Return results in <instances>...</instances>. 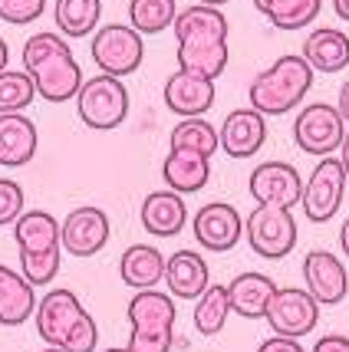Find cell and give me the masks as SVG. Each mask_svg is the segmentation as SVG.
I'll use <instances>...</instances> for the list:
<instances>
[{"mask_svg":"<svg viewBox=\"0 0 349 352\" xmlns=\"http://www.w3.org/2000/svg\"><path fill=\"white\" fill-rule=\"evenodd\" d=\"M14 241L20 247V274L30 287H46L60 274V221L50 211H23L14 221Z\"/></svg>","mask_w":349,"mask_h":352,"instance_id":"4","label":"cell"},{"mask_svg":"<svg viewBox=\"0 0 349 352\" xmlns=\"http://www.w3.org/2000/svg\"><path fill=\"white\" fill-rule=\"evenodd\" d=\"M244 234H247L251 250L264 261H280L297 247V221L287 208L257 204L244 221Z\"/></svg>","mask_w":349,"mask_h":352,"instance_id":"9","label":"cell"},{"mask_svg":"<svg viewBox=\"0 0 349 352\" xmlns=\"http://www.w3.org/2000/svg\"><path fill=\"white\" fill-rule=\"evenodd\" d=\"M171 148H188V152H198L204 158H211L218 152V129H214L204 116H195V119H182V122L171 129Z\"/></svg>","mask_w":349,"mask_h":352,"instance_id":"31","label":"cell"},{"mask_svg":"<svg viewBox=\"0 0 349 352\" xmlns=\"http://www.w3.org/2000/svg\"><path fill=\"white\" fill-rule=\"evenodd\" d=\"M336 112H339V119L349 125V79L339 86V96H336Z\"/></svg>","mask_w":349,"mask_h":352,"instance_id":"37","label":"cell"},{"mask_svg":"<svg viewBox=\"0 0 349 352\" xmlns=\"http://www.w3.org/2000/svg\"><path fill=\"white\" fill-rule=\"evenodd\" d=\"M119 276L132 290H155L165 276V257L152 244H132L125 247L119 261Z\"/></svg>","mask_w":349,"mask_h":352,"instance_id":"24","label":"cell"},{"mask_svg":"<svg viewBox=\"0 0 349 352\" xmlns=\"http://www.w3.org/2000/svg\"><path fill=\"white\" fill-rule=\"evenodd\" d=\"M43 10H46V0H0V20H7L14 27L40 20Z\"/></svg>","mask_w":349,"mask_h":352,"instance_id":"33","label":"cell"},{"mask_svg":"<svg viewBox=\"0 0 349 352\" xmlns=\"http://www.w3.org/2000/svg\"><path fill=\"white\" fill-rule=\"evenodd\" d=\"M198 3H204V7H221V3H231V0H198Z\"/></svg>","mask_w":349,"mask_h":352,"instance_id":"42","label":"cell"},{"mask_svg":"<svg viewBox=\"0 0 349 352\" xmlns=\"http://www.w3.org/2000/svg\"><path fill=\"white\" fill-rule=\"evenodd\" d=\"M333 10L339 20H349V0H333Z\"/></svg>","mask_w":349,"mask_h":352,"instance_id":"40","label":"cell"},{"mask_svg":"<svg viewBox=\"0 0 349 352\" xmlns=\"http://www.w3.org/2000/svg\"><path fill=\"white\" fill-rule=\"evenodd\" d=\"M313 352H349V336H336V333H330V336L317 339Z\"/></svg>","mask_w":349,"mask_h":352,"instance_id":"36","label":"cell"},{"mask_svg":"<svg viewBox=\"0 0 349 352\" xmlns=\"http://www.w3.org/2000/svg\"><path fill=\"white\" fill-rule=\"evenodd\" d=\"M304 280H306V293L317 300L319 307H336V303L346 300V290H349L346 267L330 250H310L306 254Z\"/></svg>","mask_w":349,"mask_h":352,"instance_id":"16","label":"cell"},{"mask_svg":"<svg viewBox=\"0 0 349 352\" xmlns=\"http://www.w3.org/2000/svg\"><path fill=\"white\" fill-rule=\"evenodd\" d=\"M36 316V333L46 346L63 352H96L99 346V329L79 296L66 287L50 290L33 309Z\"/></svg>","mask_w":349,"mask_h":352,"instance_id":"3","label":"cell"},{"mask_svg":"<svg viewBox=\"0 0 349 352\" xmlns=\"http://www.w3.org/2000/svg\"><path fill=\"white\" fill-rule=\"evenodd\" d=\"M339 247H343V254L349 257V217L343 221V230H339Z\"/></svg>","mask_w":349,"mask_h":352,"instance_id":"39","label":"cell"},{"mask_svg":"<svg viewBox=\"0 0 349 352\" xmlns=\"http://www.w3.org/2000/svg\"><path fill=\"white\" fill-rule=\"evenodd\" d=\"M23 214V188L14 178H0V228L14 224Z\"/></svg>","mask_w":349,"mask_h":352,"instance_id":"34","label":"cell"},{"mask_svg":"<svg viewBox=\"0 0 349 352\" xmlns=\"http://www.w3.org/2000/svg\"><path fill=\"white\" fill-rule=\"evenodd\" d=\"M138 217H142V228L152 237H175V234H182L184 221H188V204L175 191H152L142 201Z\"/></svg>","mask_w":349,"mask_h":352,"instance_id":"22","label":"cell"},{"mask_svg":"<svg viewBox=\"0 0 349 352\" xmlns=\"http://www.w3.org/2000/svg\"><path fill=\"white\" fill-rule=\"evenodd\" d=\"M343 135H346V122L326 102H310L297 116V122H293V138H297L300 152H306V155L330 158L333 152H339Z\"/></svg>","mask_w":349,"mask_h":352,"instance_id":"10","label":"cell"},{"mask_svg":"<svg viewBox=\"0 0 349 352\" xmlns=\"http://www.w3.org/2000/svg\"><path fill=\"white\" fill-rule=\"evenodd\" d=\"M264 320L271 322L273 336L300 339L317 329L319 303L306 290H297V287H284V290H280V287H277L271 296V303H267Z\"/></svg>","mask_w":349,"mask_h":352,"instance_id":"11","label":"cell"},{"mask_svg":"<svg viewBox=\"0 0 349 352\" xmlns=\"http://www.w3.org/2000/svg\"><path fill=\"white\" fill-rule=\"evenodd\" d=\"M257 352H304V346L297 339H287V336H271L264 339L257 346Z\"/></svg>","mask_w":349,"mask_h":352,"instance_id":"35","label":"cell"},{"mask_svg":"<svg viewBox=\"0 0 349 352\" xmlns=\"http://www.w3.org/2000/svg\"><path fill=\"white\" fill-rule=\"evenodd\" d=\"M273 290H277V283L267 274H237L228 283L231 313H237L244 320H264Z\"/></svg>","mask_w":349,"mask_h":352,"instance_id":"25","label":"cell"},{"mask_svg":"<svg viewBox=\"0 0 349 352\" xmlns=\"http://www.w3.org/2000/svg\"><path fill=\"white\" fill-rule=\"evenodd\" d=\"M251 195L257 204H271V208H293L300 204L304 195V178L300 171L287 165V162H264L251 171Z\"/></svg>","mask_w":349,"mask_h":352,"instance_id":"14","label":"cell"},{"mask_svg":"<svg viewBox=\"0 0 349 352\" xmlns=\"http://www.w3.org/2000/svg\"><path fill=\"white\" fill-rule=\"evenodd\" d=\"M214 79L195 76V73H171L165 82V106L182 116V119H195V116H204L208 109L214 106Z\"/></svg>","mask_w":349,"mask_h":352,"instance_id":"18","label":"cell"},{"mask_svg":"<svg viewBox=\"0 0 349 352\" xmlns=\"http://www.w3.org/2000/svg\"><path fill=\"white\" fill-rule=\"evenodd\" d=\"M254 7L277 30H304L319 16L323 0H254Z\"/></svg>","mask_w":349,"mask_h":352,"instance_id":"28","label":"cell"},{"mask_svg":"<svg viewBox=\"0 0 349 352\" xmlns=\"http://www.w3.org/2000/svg\"><path fill=\"white\" fill-rule=\"evenodd\" d=\"M36 145H40L36 125L23 112L0 116V165L3 168H20V165L33 162Z\"/></svg>","mask_w":349,"mask_h":352,"instance_id":"21","label":"cell"},{"mask_svg":"<svg viewBox=\"0 0 349 352\" xmlns=\"http://www.w3.org/2000/svg\"><path fill=\"white\" fill-rule=\"evenodd\" d=\"M191 228H195V241L204 247V250L224 254V250H231V247L241 241L244 221L234 204L211 201V204H204L195 214V224H191Z\"/></svg>","mask_w":349,"mask_h":352,"instance_id":"15","label":"cell"},{"mask_svg":"<svg viewBox=\"0 0 349 352\" xmlns=\"http://www.w3.org/2000/svg\"><path fill=\"white\" fill-rule=\"evenodd\" d=\"M103 352H129L125 346H116V349H103Z\"/></svg>","mask_w":349,"mask_h":352,"instance_id":"43","label":"cell"},{"mask_svg":"<svg viewBox=\"0 0 349 352\" xmlns=\"http://www.w3.org/2000/svg\"><path fill=\"white\" fill-rule=\"evenodd\" d=\"M175 0H129V27L136 33H162L175 23Z\"/></svg>","mask_w":349,"mask_h":352,"instance_id":"30","label":"cell"},{"mask_svg":"<svg viewBox=\"0 0 349 352\" xmlns=\"http://www.w3.org/2000/svg\"><path fill=\"white\" fill-rule=\"evenodd\" d=\"M92 63L99 66L103 76L125 79L132 76L142 60H145V43L142 33H136L129 23H106L92 36Z\"/></svg>","mask_w":349,"mask_h":352,"instance_id":"8","label":"cell"},{"mask_svg":"<svg viewBox=\"0 0 349 352\" xmlns=\"http://www.w3.org/2000/svg\"><path fill=\"white\" fill-rule=\"evenodd\" d=\"M168 293L178 296V300H198L201 293L208 290V263L198 250H178L165 257V276Z\"/></svg>","mask_w":349,"mask_h":352,"instance_id":"19","label":"cell"},{"mask_svg":"<svg viewBox=\"0 0 349 352\" xmlns=\"http://www.w3.org/2000/svg\"><path fill=\"white\" fill-rule=\"evenodd\" d=\"M7 60H10V46H7V40L0 36V73L7 69Z\"/></svg>","mask_w":349,"mask_h":352,"instance_id":"41","label":"cell"},{"mask_svg":"<svg viewBox=\"0 0 349 352\" xmlns=\"http://www.w3.org/2000/svg\"><path fill=\"white\" fill-rule=\"evenodd\" d=\"M346 195V171L339 165V158H323L317 168L310 171V178L304 184V195H300V208L306 211V221L323 224L339 211Z\"/></svg>","mask_w":349,"mask_h":352,"instance_id":"12","label":"cell"},{"mask_svg":"<svg viewBox=\"0 0 349 352\" xmlns=\"http://www.w3.org/2000/svg\"><path fill=\"white\" fill-rule=\"evenodd\" d=\"M40 352H63V349H53V346H46V349H40Z\"/></svg>","mask_w":349,"mask_h":352,"instance_id":"44","label":"cell"},{"mask_svg":"<svg viewBox=\"0 0 349 352\" xmlns=\"http://www.w3.org/2000/svg\"><path fill=\"white\" fill-rule=\"evenodd\" d=\"M339 165H343V171H346V178H349V132L343 135V145H339Z\"/></svg>","mask_w":349,"mask_h":352,"instance_id":"38","label":"cell"},{"mask_svg":"<svg viewBox=\"0 0 349 352\" xmlns=\"http://www.w3.org/2000/svg\"><path fill=\"white\" fill-rule=\"evenodd\" d=\"M36 99L33 89V79L20 69H3L0 73V116H10V112H23Z\"/></svg>","mask_w":349,"mask_h":352,"instance_id":"32","label":"cell"},{"mask_svg":"<svg viewBox=\"0 0 349 352\" xmlns=\"http://www.w3.org/2000/svg\"><path fill=\"white\" fill-rule=\"evenodd\" d=\"M36 309V293L14 267L0 263V326H23Z\"/></svg>","mask_w":349,"mask_h":352,"instance_id":"26","label":"cell"},{"mask_svg":"<svg viewBox=\"0 0 349 352\" xmlns=\"http://www.w3.org/2000/svg\"><path fill=\"white\" fill-rule=\"evenodd\" d=\"M76 112L83 125H89L96 132L119 129L129 116V89L122 86V79L103 76V73L83 79V86L76 92Z\"/></svg>","mask_w":349,"mask_h":352,"instance_id":"7","label":"cell"},{"mask_svg":"<svg viewBox=\"0 0 349 352\" xmlns=\"http://www.w3.org/2000/svg\"><path fill=\"white\" fill-rule=\"evenodd\" d=\"M313 73H339L349 66V36L333 27H319L306 36L300 53Z\"/></svg>","mask_w":349,"mask_h":352,"instance_id":"23","label":"cell"},{"mask_svg":"<svg viewBox=\"0 0 349 352\" xmlns=\"http://www.w3.org/2000/svg\"><path fill=\"white\" fill-rule=\"evenodd\" d=\"M53 16H56V27H60L63 36L83 40V36L96 33V27H99L103 0H56Z\"/></svg>","mask_w":349,"mask_h":352,"instance_id":"27","label":"cell"},{"mask_svg":"<svg viewBox=\"0 0 349 352\" xmlns=\"http://www.w3.org/2000/svg\"><path fill=\"white\" fill-rule=\"evenodd\" d=\"M23 73L46 102H70L83 86V69L60 33H33L23 43Z\"/></svg>","mask_w":349,"mask_h":352,"instance_id":"2","label":"cell"},{"mask_svg":"<svg viewBox=\"0 0 349 352\" xmlns=\"http://www.w3.org/2000/svg\"><path fill=\"white\" fill-rule=\"evenodd\" d=\"M264 138H267L264 116L254 109H234L218 129V148H224L231 158H251L254 152H260Z\"/></svg>","mask_w":349,"mask_h":352,"instance_id":"17","label":"cell"},{"mask_svg":"<svg viewBox=\"0 0 349 352\" xmlns=\"http://www.w3.org/2000/svg\"><path fill=\"white\" fill-rule=\"evenodd\" d=\"M129 352H171L175 346V300L158 290H138L129 300Z\"/></svg>","mask_w":349,"mask_h":352,"instance_id":"6","label":"cell"},{"mask_svg":"<svg viewBox=\"0 0 349 352\" xmlns=\"http://www.w3.org/2000/svg\"><path fill=\"white\" fill-rule=\"evenodd\" d=\"M109 244V214L96 204L70 211L60 224V247L73 257H92Z\"/></svg>","mask_w":349,"mask_h":352,"instance_id":"13","label":"cell"},{"mask_svg":"<svg viewBox=\"0 0 349 352\" xmlns=\"http://www.w3.org/2000/svg\"><path fill=\"white\" fill-rule=\"evenodd\" d=\"M313 69L304 56L297 53H287L277 63H271L264 73L254 76L251 89H247V99H251V109L260 112V116H284L290 109H297L306 99V92L313 86Z\"/></svg>","mask_w":349,"mask_h":352,"instance_id":"5","label":"cell"},{"mask_svg":"<svg viewBox=\"0 0 349 352\" xmlns=\"http://www.w3.org/2000/svg\"><path fill=\"white\" fill-rule=\"evenodd\" d=\"M231 316V300L228 287L221 283H208V290L198 296L195 303V329L201 336H218L224 329V322Z\"/></svg>","mask_w":349,"mask_h":352,"instance_id":"29","label":"cell"},{"mask_svg":"<svg viewBox=\"0 0 349 352\" xmlns=\"http://www.w3.org/2000/svg\"><path fill=\"white\" fill-rule=\"evenodd\" d=\"M178 69L204 79H218L228 66V16L218 7L195 3L175 16Z\"/></svg>","mask_w":349,"mask_h":352,"instance_id":"1","label":"cell"},{"mask_svg":"<svg viewBox=\"0 0 349 352\" xmlns=\"http://www.w3.org/2000/svg\"><path fill=\"white\" fill-rule=\"evenodd\" d=\"M162 178H165L168 191H175V195H195L211 178V158L188 152V148H171L165 155V162H162Z\"/></svg>","mask_w":349,"mask_h":352,"instance_id":"20","label":"cell"}]
</instances>
